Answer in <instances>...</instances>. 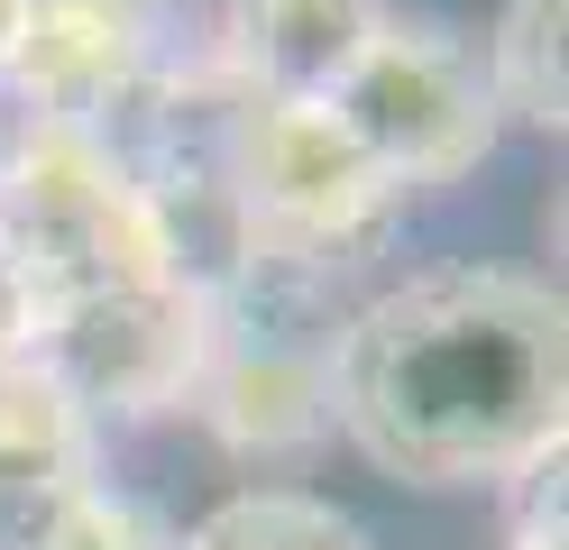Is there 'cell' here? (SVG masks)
<instances>
[{
	"label": "cell",
	"mask_w": 569,
	"mask_h": 550,
	"mask_svg": "<svg viewBox=\"0 0 569 550\" xmlns=\"http://www.w3.org/2000/svg\"><path fill=\"white\" fill-rule=\"evenodd\" d=\"M331 422L405 487H515L560 459L569 321L506 267H432L349 312L331 349Z\"/></svg>",
	"instance_id": "obj_1"
},
{
	"label": "cell",
	"mask_w": 569,
	"mask_h": 550,
	"mask_svg": "<svg viewBox=\"0 0 569 550\" xmlns=\"http://www.w3.org/2000/svg\"><path fill=\"white\" fill-rule=\"evenodd\" d=\"M211 183L230 211V257L267 248V257H312V267H359V248H377V230L405 202V183L322 101H258L239 83H221Z\"/></svg>",
	"instance_id": "obj_2"
},
{
	"label": "cell",
	"mask_w": 569,
	"mask_h": 550,
	"mask_svg": "<svg viewBox=\"0 0 569 550\" xmlns=\"http://www.w3.org/2000/svg\"><path fill=\"white\" fill-rule=\"evenodd\" d=\"M0 248L28 276L38 312L74 303V293L184 276L166 211L129 174V157L101 129H64V120H19L10 157H0Z\"/></svg>",
	"instance_id": "obj_3"
},
{
	"label": "cell",
	"mask_w": 569,
	"mask_h": 550,
	"mask_svg": "<svg viewBox=\"0 0 569 550\" xmlns=\"http://www.w3.org/2000/svg\"><path fill=\"white\" fill-rule=\"evenodd\" d=\"M202 330H211L202 284L148 276V284L47 303L38 330H28V367L83 422H157V413H184L193 367H202Z\"/></svg>",
	"instance_id": "obj_4"
},
{
	"label": "cell",
	"mask_w": 569,
	"mask_h": 550,
	"mask_svg": "<svg viewBox=\"0 0 569 550\" xmlns=\"http://www.w3.org/2000/svg\"><path fill=\"white\" fill-rule=\"evenodd\" d=\"M331 120L368 147L413 193V183H450L469 174L487 147H496V101H487V73L469 64L450 28L432 19H386L377 47L359 56V73L340 83Z\"/></svg>",
	"instance_id": "obj_5"
},
{
	"label": "cell",
	"mask_w": 569,
	"mask_h": 550,
	"mask_svg": "<svg viewBox=\"0 0 569 550\" xmlns=\"http://www.w3.org/2000/svg\"><path fill=\"white\" fill-rule=\"evenodd\" d=\"M174 64H184V0H28L0 73L28 120L120 129Z\"/></svg>",
	"instance_id": "obj_6"
},
{
	"label": "cell",
	"mask_w": 569,
	"mask_h": 550,
	"mask_svg": "<svg viewBox=\"0 0 569 550\" xmlns=\"http://www.w3.org/2000/svg\"><path fill=\"white\" fill-rule=\"evenodd\" d=\"M386 0H230L211 64L221 83L258 92V101H340V83L359 73V56L377 47Z\"/></svg>",
	"instance_id": "obj_7"
},
{
	"label": "cell",
	"mask_w": 569,
	"mask_h": 550,
	"mask_svg": "<svg viewBox=\"0 0 569 550\" xmlns=\"http://www.w3.org/2000/svg\"><path fill=\"white\" fill-rule=\"evenodd\" d=\"M92 477V422L28 358L0 367V496H47Z\"/></svg>",
	"instance_id": "obj_8"
},
{
	"label": "cell",
	"mask_w": 569,
	"mask_h": 550,
	"mask_svg": "<svg viewBox=\"0 0 569 550\" xmlns=\"http://www.w3.org/2000/svg\"><path fill=\"white\" fill-rule=\"evenodd\" d=\"M569 0H506V19L487 37V101L496 120H523V129H551L569 120Z\"/></svg>",
	"instance_id": "obj_9"
},
{
	"label": "cell",
	"mask_w": 569,
	"mask_h": 550,
	"mask_svg": "<svg viewBox=\"0 0 569 550\" xmlns=\"http://www.w3.org/2000/svg\"><path fill=\"white\" fill-rule=\"evenodd\" d=\"M0 550H184L148 504L83 487H47V496H0Z\"/></svg>",
	"instance_id": "obj_10"
},
{
	"label": "cell",
	"mask_w": 569,
	"mask_h": 550,
	"mask_svg": "<svg viewBox=\"0 0 569 550\" xmlns=\"http://www.w3.org/2000/svg\"><path fill=\"white\" fill-rule=\"evenodd\" d=\"M184 550H368V532L322 496H276V487L258 496L248 487L230 504H211L184 532Z\"/></svg>",
	"instance_id": "obj_11"
},
{
	"label": "cell",
	"mask_w": 569,
	"mask_h": 550,
	"mask_svg": "<svg viewBox=\"0 0 569 550\" xmlns=\"http://www.w3.org/2000/svg\"><path fill=\"white\" fill-rule=\"evenodd\" d=\"M515 487H523V504H515V532H506V550H560V541H569V513H560V459L523 468Z\"/></svg>",
	"instance_id": "obj_12"
},
{
	"label": "cell",
	"mask_w": 569,
	"mask_h": 550,
	"mask_svg": "<svg viewBox=\"0 0 569 550\" xmlns=\"http://www.w3.org/2000/svg\"><path fill=\"white\" fill-rule=\"evenodd\" d=\"M28 330H38V293H28V276L10 267V248H0V367L28 358Z\"/></svg>",
	"instance_id": "obj_13"
},
{
	"label": "cell",
	"mask_w": 569,
	"mask_h": 550,
	"mask_svg": "<svg viewBox=\"0 0 569 550\" xmlns=\"http://www.w3.org/2000/svg\"><path fill=\"white\" fill-rule=\"evenodd\" d=\"M19 19H28V0H0V64H10V37H19Z\"/></svg>",
	"instance_id": "obj_14"
}]
</instances>
